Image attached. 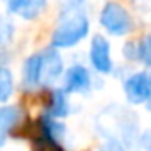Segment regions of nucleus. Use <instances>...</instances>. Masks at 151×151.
Here are the masks:
<instances>
[{"instance_id": "obj_6", "label": "nucleus", "mask_w": 151, "mask_h": 151, "mask_svg": "<svg viewBox=\"0 0 151 151\" xmlns=\"http://www.w3.org/2000/svg\"><path fill=\"white\" fill-rule=\"evenodd\" d=\"M89 73L82 66H73L66 73V89L71 93H84L89 89Z\"/></svg>"}, {"instance_id": "obj_13", "label": "nucleus", "mask_w": 151, "mask_h": 151, "mask_svg": "<svg viewBox=\"0 0 151 151\" xmlns=\"http://www.w3.org/2000/svg\"><path fill=\"white\" fill-rule=\"evenodd\" d=\"M139 57H140L146 64H151V36H147V37L142 41V45H140V48H139Z\"/></svg>"}, {"instance_id": "obj_15", "label": "nucleus", "mask_w": 151, "mask_h": 151, "mask_svg": "<svg viewBox=\"0 0 151 151\" xmlns=\"http://www.w3.org/2000/svg\"><path fill=\"white\" fill-rule=\"evenodd\" d=\"M140 142H142V147H144L146 151H151V130H147V132L142 135Z\"/></svg>"}, {"instance_id": "obj_3", "label": "nucleus", "mask_w": 151, "mask_h": 151, "mask_svg": "<svg viewBox=\"0 0 151 151\" xmlns=\"http://www.w3.org/2000/svg\"><path fill=\"white\" fill-rule=\"evenodd\" d=\"M124 91L132 103H144L149 100V78L144 73H135L126 80Z\"/></svg>"}, {"instance_id": "obj_1", "label": "nucleus", "mask_w": 151, "mask_h": 151, "mask_svg": "<svg viewBox=\"0 0 151 151\" xmlns=\"http://www.w3.org/2000/svg\"><path fill=\"white\" fill-rule=\"evenodd\" d=\"M89 30V22L82 13H77L69 16L66 22L59 25V29L53 34V45L55 46H73L77 45L80 39L87 36Z\"/></svg>"}, {"instance_id": "obj_9", "label": "nucleus", "mask_w": 151, "mask_h": 151, "mask_svg": "<svg viewBox=\"0 0 151 151\" xmlns=\"http://www.w3.org/2000/svg\"><path fill=\"white\" fill-rule=\"evenodd\" d=\"M20 119V110L16 107H2L0 109V130L13 128Z\"/></svg>"}, {"instance_id": "obj_16", "label": "nucleus", "mask_w": 151, "mask_h": 151, "mask_svg": "<svg viewBox=\"0 0 151 151\" xmlns=\"http://www.w3.org/2000/svg\"><path fill=\"white\" fill-rule=\"evenodd\" d=\"M146 107H147V110H151V77H149V100L146 101Z\"/></svg>"}, {"instance_id": "obj_8", "label": "nucleus", "mask_w": 151, "mask_h": 151, "mask_svg": "<svg viewBox=\"0 0 151 151\" xmlns=\"http://www.w3.org/2000/svg\"><path fill=\"white\" fill-rule=\"evenodd\" d=\"M23 80L29 87H34L41 80V55H32L27 59L23 68Z\"/></svg>"}, {"instance_id": "obj_2", "label": "nucleus", "mask_w": 151, "mask_h": 151, "mask_svg": "<svg viewBox=\"0 0 151 151\" xmlns=\"http://www.w3.org/2000/svg\"><path fill=\"white\" fill-rule=\"evenodd\" d=\"M101 25L114 36H123L130 30V14L117 4H107L101 11Z\"/></svg>"}, {"instance_id": "obj_14", "label": "nucleus", "mask_w": 151, "mask_h": 151, "mask_svg": "<svg viewBox=\"0 0 151 151\" xmlns=\"http://www.w3.org/2000/svg\"><path fill=\"white\" fill-rule=\"evenodd\" d=\"M100 151H124V149H123V146H121L117 140H107V142L101 146Z\"/></svg>"}, {"instance_id": "obj_5", "label": "nucleus", "mask_w": 151, "mask_h": 151, "mask_svg": "<svg viewBox=\"0 0 151 151\" xmlns=\"http://www.w3.org/2000/svg\"><path fill=\"white\" fill-rule=\"evenodd\" d=\"M62 73V59L57 52L48 50L41 57V80L43 84H52L53 80L59 78V75Z\"/></svg>"}, {"instance_id": "obj_7", "label": "nucleus", "mask_w": 151, "mask_h": 151, "mask_svg": "<svg viewBox=\"0 0 151 151\" xmlns=\"http://www.w3.org/2000/svg\"><path fill=\"white\" fill-rule=\"evenodd\" d=\"M9 11L18 13L20 16L30 20L39 14V11L45 7V2H30V0H20V2H9L7 4Z\"/></svg>"}, {"instance_id": "obj_4", "label": "nucleus", "mask_w": 151, "mask_h": 151, "mask_svg": "<svg viewBox=\"0 0 151 151\" xmlns=\"http://www.w3.org/2000/svg\"><path fill=\"white\" fill-rule=\"evenodd\" d=\"M91 62H93V66L100 73H109L110 68H112L110 48H109V43L101 36H96L93 39V45H91Z\"/></svg>"}, {"instance_id": "obj_10", "label": "nucleus", "mask_w": 151, "mask_h": 151, "mask_svg": "<svg viewBox=\"0 0 151 151\" xmlns=\"http://www.w3.org/2000/svg\"><path fill=\"white\" fill-rule=\"evenodd\" d=\"M13 93V78L6 68H0V101H6Z\"/></svg>"}, {"instance_id": "obj_12", "label": "nucleus", "mask_w": 151, "mask_h": 151, "mask_svg": "<svg viewBox=\"0 0 151 151\" xmlns=\"http://www.w3.org/2000/svg\"><path fill=\"white\" fill-rule=\"evenodd\" d=\"M68 114V101H66V96L62 91H55L53 94V105H52V116H57V117H62Z\"/></svg>"}, {"instance_id": "obj_17", "label": "nucleus", "mask_w": 151, "mask_h": 151, "mask_svg": "<svg viewBox=\"0 0 151 151\" xmlns=\"http://www.w3.org/2000/svg\"><path fill=\"white\" fill-rule=\"evenodd\" d=\"M4 140H6V135H4V132H2V130H0V146L4 144Z\"/></svg>"}, {"instance_id": "obj_11", "label": "nucleus", "mask_w": 151, "mask_h": 151, "mask_svg": "<svg viewBox=\"0 0 151 151\" xmlns=\"http://www.w3.org/2000/svg\"><path fill=\"white\" fill-rule=\"evenodd\" d=\"M13 32H14L13 22L9 18H6V16H0V48H4L11 41Z\"/></svg>"}]
</instances>
